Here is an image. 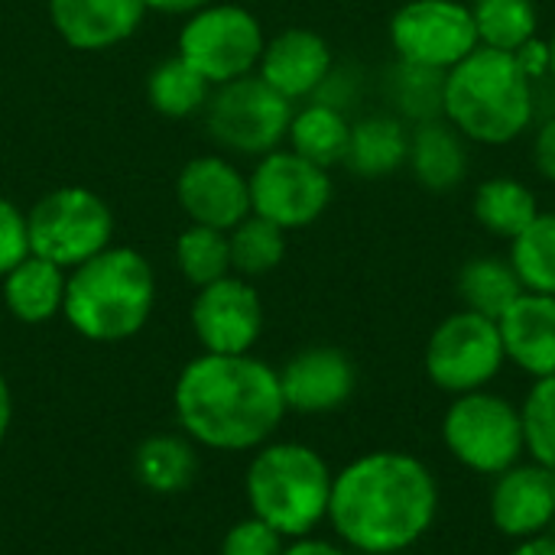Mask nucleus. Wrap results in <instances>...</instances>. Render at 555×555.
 Instances as JSON below:
<instances>
[{"mask_svg":"<svg viewBox=\"0 0 555 555\" xmlns=\"http://www.w3.org/2000/svg\"><path fill=\"white\" fill-rule=\"evenodd\" d=\"M436 514L439 485L410 452H367L332 481L328 524L354 553H406L429 533Z\"/></svg>","mask_w":555,"mask_h":555,"instance_id":"nucleus-1","label":"nucleus"},{"mask_svg":"<svg viewBox=\"0 0 555 555\" xmlns=\"http://www.w3.org/2000/svg\"><path fill=\"white\" fill-rule=\"evenodd\" d=\"M172 406L182 433L215 452L267 446L286 410L280 371L247 354H202L176 380Z\"/></svg>","mask_w":555,"mask_h":555,"instance_id":"nucleus-2","label":"nucleus"},{"mask_svg":"<svg viewBox=\"0 0 555 555\" xmlns=\"http://www.w3.org/2000/svg\"><path fill=\"white\" fill-rule=\"evenodd\" d=\"M442 117L468 140L511 143L533 124V78L514 52L478 46L446 72Z\"/></svg>","mask_w":555,"mask_h":555,"instance_id":"nucleus-3","label":"nucleus"},{"mask_svg":"<svg viewBox=\"0 0 555 555\" xmlns=\"http://www.w3.org/2000/svg\"><path fill=\"white\" fill-rule=\"evenodd\" d=\"M153 302L156 280L143 254L107 247L72 270L62 315L88 341H124L146 325Z\"/></svg>","mask_w":555,"mask_h":555,"instance_id":"nucleus-4","label":"nucleus"},{"mask_svg":"<svg viewBox=\"0 0 555 555\" xmlns=\"http://www.w3.org/2000/svg\"><path fill=\"white\" fill-rule=\"evenodd\" d=\"M332 481L335 475L315 449L302 442H273L260 446L254 455L244 491L254 517L286 540H302L328 520Z\"/></svg>","mask_w":555,"mask_h":555,"instance_id":"nucleus-5","label":"nucleus"},{"mask_svg":"<svg viewBox=\"0 0 555 555\" xmlns=\"http://www.w3.org/2000/svg\"><path fill=\"white\" fill-rule=\"evenodd\" d=\"M442 442L468 472L498 478L527 455L520 406L491 390L462 393L442 416Z\"/></svg>","mask_w":555,"mask_h":555,"instance_id":"nucleus-6","label":"nucleus"},{"mask_svg":"<svg viewBox=\"0 0 555 555\" xmlns=\"http://www.w3.org/2000/svg\"><path fill=\"white\" fill-rule=\"evenodd\" d=\"M26 228L29 254L62 270H75L94 254L107 250L114 218L94 192L68 185L39 198L26 218Z\"/></svg>","mask_w":555,"mask_h":555,"instance_id":"nucleus-7","label":"nucleus"},{"mask_svg":"<svg viewBox=\"0 0 555 555\" xmlns=\"http://www.w3.org/2000/svg\"><path fill=\"white\" fill-rule=\"evenodd\" d=\"M504 364L507 351L498 322L472 309L442 319L426 345V374L452 397L488 390Z\"/></svg>","mask_w":555,"mask_h":555,"instance_id":"nucleus-8","label":"nucleus"},{"mask_svg":"<svg viewBox=\"0 0 555 555\" xmlns=\"http://www.w3.org/2000/svg\"><path fill=\"white\" fill-rule=\"evenodd\" d=\"M263 29L244 7H202L179 36V55L208 81L224 85L250 75L263 55Z\"/></svg>","mask_w":555,"mask_h":555,"instance_id":"nucleus-9","label":"nucleus"},{"mask_svg":"<svg viewBox=\"0 0 555 555\" xmlns=\"http://www.w3.org/2000/svg\"><path fill=\"white\" fill-rule=\"evenodd\" d=\"M293 101L273 91L260 75L224 81L208 104L211 137L234 153H273L289 133Z\"/></svg>","mask_w":555,"mask_h":555,"instance_id":"nucleus-10","label":"nucleus"},{"mask_svg":"<svg viewBox=\"0 0 555 555\" xmlns=\"http://www.w3.org/2000/svg\"><path fill=\"white\" fill-rule=\"evenodd\" d=\"M390 42L400 62L436 72L455 68L481 42L468 3L459 0H410L390 20Z\"/></svg>","mask_w":555,"mask_h":555,"instance_id":"nucleus-11","label":"nucleus"},{"mask_svg":"<svg viewBox=\"0 0 555 555\" xmlns=\"http://www.w3.org/2000/svg\"><path fill=\"white\" fill-rule=\"evenodd\" d=\"M247 185H250V211L280 224L283 231L312 224L315 218H322V211L332 202L328 169L302 159L293 150L267 153L257 163Z\"/></svg>","mask_w":555,"mask_h":555,"instance_id":"nucleus-12","label":"nucleus"},{"mask_svg":"<svg viewBox=\"0 0 555 555\" xmlns=\"http://www.w3.org/2000/svg\"><path fill=\"white\" fill-rule=\"evenodd\" d=\"M192 328L208 354H247L263 332V306L250 283L221 276L198 289Z\"/></svg>","mask_w":555,"mask_h":555,"instance_id":"nucleus-13","label":"nucleus"},{"mask_svg":"<svg viewBox=\"0 0 555 555\" xmlns=\"http://www.w3.org/2000/svg\"><path fill=\"white\" fill-rule=\"evenodd\" d=\"M488 507L494 530L514 543L546 533L555 520V472L540 462H517L494 478Z\"/></svg>","mask_w":555,"mask_h":555,"instance_id":"nucleus-14","label":"nucleus"},{"mask_svg":"<svg viewBox=\"0 0 555 555\" xmlns=\"http://www.w3.org/2000/svg\"><path fill=\"white\" fill-rule=\"evenodd\" d=\"M358 384V371L351 358L338 348L319 345L293 354L286 367L280 371V390L286 400V410L322 416L341 410Z\"/></svg>","mask_w":555,"mask_h":555,"instance_id":"nucleus-15","label":"nucleus"},{"mask_svg":"<svg viewBox=\"0 0 555 555\" xmlns=\"http://www.w3.org/2000/svg\"><path fill=\"white\" fill-rule=\"evenodd\" d=\"M179 205L192 218V224L231 231L250 215V185L247 179L218 156L192 159L176 182Z\"/></svg>","mask_w":555,"mask_h":555,"instance_id":"nucleus-16","label":"nucleus"},{"mask_svg":"<svg viewBox=\"0 0 555 555\" xmlns=\"http://www.w3.org/2000/svg\"><path fill=\"white\" fill-rule=\"evenodd\" d=\"M328 75H332V49L312 29H299V26L286 29L263 46L260 78L289 101L319 91Z\"/></svg>","mask_w":555,"mask_h":555,"instance_id":"nucleus-17","label":"nucleus"},{"mask_svg":"<svg viewBox=\"0 0 555 555\" xmlns=\"http://www.w3.org/2000/svg\"><path fill=\"white\" fill-rule=\"evenodd\" d=\"M507 361L533 380L555 374V296L524 293L498 319Z\"/></svg>","mask_w":555,"mask_h":555,"instance_id":"nucleus-18","label":"nucleus"},{"mask_svg":"<svg viewBox=\"0 0 555 555\" xmlns=\"http://www.w3.org/2000/svg\"><path fill=\"white\" fill-rule=\"evenodd\" d=\"M59 36L85 52L124 42L143 20V0H49Z\"/></svg>","mask_w":555,"mask_h":555,"instance_id":"nucleus-19","label":"nucleus"},{"mask_svg":"<svg viewBox=\"0 0 555 555\" xmlns=\"http://www.w3.org/2000/svg\"><path fill=\"white\" fill-rule=\"evenodd\" d=\"M416 182L429 192H449L468 176V150L465 137L442 117L423 120L410 137L406 156Z\"/></svg>","mask_w":555,"mask_h":555,"instance_id":"nucleus-20","label":"nucleus"},{"mask_svg":"<svg viewBox=\"0 0 555 555\" xmlns=\"http://www.w3.org/2000/svg\"><path fill=\"white\" fill-rule=\"evenodd\" d=\"M65 270L29 254L20 260L7 276H3V299L7 309L26 322V325H42L55 319L65 306Z\"/></svg>","mask_w":555,"mask_h":555,"instance_id":"nucleus-21","label":"nucleus"},{"mask_svg":"<svg viewBox=\"0 0 555 555\" xmlns=\"http://www.w3.org/2000/svg\"><path fill=\"white\" fill-rule=\"evenodd\" d=\"M410 156V133L397 117H367L351 127L345 166L354 176L380 179L397 172Z\"/></svg>","mask_w":555,"mask_h":555,"instance_id":"nucleus-22","label":"nucleus"},{"mask_svg":"<svg viewBox=\"0 0 555 555\" xmlns=\"http://www.w3.org/2000/svg\"><path fill=\"white\" fill-rule=\"evenodd\" d=\"M286 137L293 143V153H299L302 159H309L322 169H332V166L345 163V156H348L351 124L338 107L319 101V104H309L299 114H293Z\"/></svg>","mask_w":555,"mask_h":555,"instance_id":"nucleus-23","label":"nucleus"},{"mask_svg":"<svg viewBox=\"0 0 555 555\" xmlns=\"http://www.w3.org/2000/svg\"><path fill=\"white\" fill-rule=\"evenodd\" d=\"M524 283L517 276V270L511 267L507 257H472L462 273H459V296L465 302V309L488 315V319H501L520 296H524Z\"/></svg>","mask_w":555,"mask_h":555,"instance_id":"nucleus-24","label":"nucleus"},{"mask_svg":"<svg viewBox=\"0 0 555 555\" xmlns=\"http://www.w3.org/2000/svg\"><path fill=\"white\" fill-rule=\"evenodd\" d=\"M540 215V202L530 185L511 176H494L475 192V218L494 237L514 241L533 218Z\"/></svg>","mask_w":555,"mask_h":555,"instance_id":"nucleus-25","label":"nucleus"},{"mask_svg":"<svg viewBox=\"0 0 555 555\" xmlns=\"http://www.w3.org/2000/svg\"><path fill=\"white\" fill-rule=\"evenodd\" d=\"M137 481L153 494H179L195 481L198 459L182 436H150L133 455Z\"/></svg>","mask_w":555,"mask_h":555,"instance_id":"nucleus-26","label":"nucleus"},{"mask_svg":"<svg viewBox=\"0 0 555 555\" xmlns=\"http://www.w3.org/2000/svg\"><path fill=\"white\" fill-rule=\"evenodd\" d=\"M478 42L501 52H517L537 39V3L533 0H472L468 3Z\"/></svg>","mask_w":555,"mask_h":555,"instance_id":"nucleus-27","label":"nucleus"},{"mask_svg":"<svg viewBox=\"0 0 555 555\" xmlns=\"http://www.w3.org/2000/svg\"><path fill=\"white\" fill-rule=\"evenodd\" d=\"M511 267L527 293L555 296V211H540L514 241Z\"/></svg>","mask_w":555,"mask_h":555,"instance_id":"nucleus-28","label":"nucleus"},{"mask_svg":"<svg viewBox=\"0 0 555 555\" xmlns=\"http://www.w3.org/2000/svg\"><path fill=\"white\" fill-rule=\"evenodd\" d=\"M146 98L150 104L166 117H189L205 107L208 101V81L182 59L159 62L146 78Z\"/></svg>","mask_w":555,"mask_h":555,"instance_id":"nucleus-29","label":"nucleus"},{"mask_svg":"<svg viewBox=\"0 0 555 555\" xmlns=\"http://www.w3.org/2000/svg\"><path fill=\"white\" fill-rule=\"evenodd\" d=\"M231 244V270L244 276H263L280 267L286 254V231L260 215H247L241 224L228 231Z\"/></svg>","mask_w":555,"mask_h":555,"instance_id":"nucleus-30","label":"nucleus"},{"mask_svg":"<svg viewBox=\"0 0 555 555\" xmlns=\"http://www.w3.org/2000/svg\"><path fill=\"white\" fill-rule=\"evenodd\" d=\"M176 263H179L182 276L198 289L228 276V270H231L228 231L205 228V224L185 228L176 241Z\"/></svg>","mask_w":555,"mask_h":555,"instance_id":"nucleus-31","label":"nucleus"},{"mask_svg":"<svg viewBox=\"0 0 555 555\" xmlns=\"http://www.w3.org/2000/svg\"><path fill=\"white\" fill-rule=\"evenodd\" d=\"M390 98L393 104L413 117V120H436L442 117V98H446V72L400 62L390 72Z\"/></svg>","mask_w":555,"mask_h":555,"instance_id":"nucleus-32","label":"nucleus"},{"mask_svg":"<svg viewBox=\"0 0 555 555\" xmlns=\"http://www.w3.org/2000/svg\"><path fill=\"white\" fill-rule=\"evenodd\" d=\"M520 416H524L527 452L533 455V462L555 472V374L533 380L520 406Z\"/></svg>","mask_w":555,"mask_h":555,"instance_id":"nucleus-33","label":"nucleus"},{"mask_svg":"<svg viewBox=\"0 0 555 555\" xmlns=\"http://www.w3.org/2000/svg\"><path fill=\"white\" fill-rule=\"evenodd\" d=\"M283 550L286 537H280L270 524H263L254 514L234 524L221 540V555H283Z\"/></svg>","mask_w":555,"mask_h":555,"instance_id":"nucleus-34","label":"nucleus"},{"mask_svg":"<svg viewBox=\"0 0 555 555\" xmlns=\"http://www.w3.org/2000/svg\"><path fill=\"white\" fill-rule=\"evenodd\" d=\"M26 257H29L26 215L13 202L0 198V276H7Z\"/></svg>","mask_w":555,"mask_h":555,"instance_id":"nucleus-35","label":"nucleus"},{"mask_svg":"<svg viewBox=\"0 0 555 555\" xmlns=\"http://www.w3.org/2000/svg\"><path fill=\"white\" fill-rule=\"evenodd\" d=\"M533 166L546 182L555 185V117H550L533 137Z\"/></svg>","mask_w":555,"mask_h":555,"instance_id":"nucleus-36","label":"nucleus"},{"mask_svg":"<svg viewBox=\"0 0 555 555\" xmlns=\"http://www.w3.org/2000/svg\"><path fill=\"white\" fill-rule=\"evenodd\" d=\"M283 555H351L345 553L341 546H335V543H325V540H312V537H302V540H293Z\"/></svg>","mask_w":555,"mask_h":555,"instance_id":"nucleus-37","label":"nucleus"},{"mask_svg":"<svg viewBox=\"0 0 555 555\" xmlns=\"http://www.w3.org/2000/svg\"><path fill=\"white\" fill-rule=\"evenodd\" d=\"M511 555H555V533H537L527 540H517V546L511 550Z\"/></svg>","mask_w":555,"mask_h":555,"instance_id":"nucleus-38","label":"nucleus"},{"mask_svg":"<svg viewBox=\"0 0 555 555\" xmlns=\"http://www.w3.org/2000/svg\"><path fill=\"white\" fill-rule=\"evenodd\" d=\"M143 3L163 13H198L202 7H208V0H143Z\"/></svg>","mask_w":555,"mask_h":555,"instance_id":"nucleus-39","label":"nucleus"},{"mask_svg":"<svg viewBox=\"0 0 555 555\" xmlns=\"http://www.w3.org/2000/svg\"><path fill=\"white\" fill-rule=\"evenodd\" d=\"M10 420H13V397H10V387H7V380L0 377V442L7 439Z\"/></svg>","mask_w":555,"mask_h":555,"instance_id":"nucleus-40","label":"nucleus"},{"mask_svg":"<svg viewBox=\"0 0 555 555\" xmlns=\"http://www.w3.org/2000/svg\"><path fill=\"white\" fill-rule=\"evenodd\" d=\"M546 49H550V75L555 78V29L553 36H550V42H546Z\"/></svg>","mask_w":555,"mask_h":555,"instance_id":"nucleus-41","label":"nucleus"}]
</instances>
